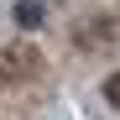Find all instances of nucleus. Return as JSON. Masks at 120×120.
<instances>
[{
    "label": "nucleus",
    "mask_w": 120,
    "mask_h": 120,
    "mask_svg": "<svg viewBox=\"0 0 120 120\" xmlns=\"http://www.w3.org/2000/svg\"><path fill=\"white\" fill-rule=\"evenodd\" d=\"M42 52L31 42H11L0 47V89H16V84H31V78H42Z\"/></svg>",
    "instance_id": "obj_1"
},
{
    "label": "nucleus",
    "mask_w": 120,
    "mask_h": 120,
    "mask_svg": "<svg viewBox=\"0 0 120 120\" xmlns=\"http://www.w3.org/2000/svg\"><path fill=\"white\" fill-rule=\"evenodd\" d=\"M110 37H115V21H78L73 26V42L84 47V52H99Z\"/></svg>",
    "instance_id": "obj_2"
},
{
    "label": "nucleus",
    "mask_w": 120,
    "mask_h": 120,
    "mask_svg": "<svg viewBox=\"0 0 120 120\" xmlns=\"http://www.w3.org/2000/svg\"><path fill=\"white\" fill-rule=\"evenodd\" d=\"M16 21H21V26L31 31L37 21H42V5H31V0H21V5H16Z\"/></svg>",
    "instance_id": "obj_3"
},
{
    "label": "nucleus",
    "mask_w": 120,
    "mask_h": 120,
    "mask_svg": "<svg viewBox=\"0 0 120 120\" xmlns=\"http://www.w3.org/2000/svg\"><path fill=\"white\" fill-rule=\"evenodd\" d=\"M105 99L120 110V73H110V78H105Z\"/></svg>",
    "instance_id": "obj_4"
}]
</instances>
